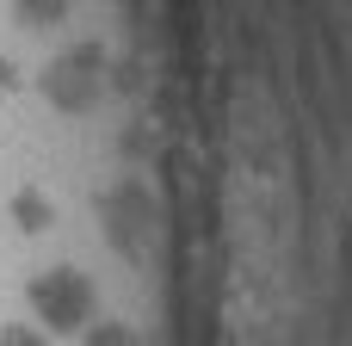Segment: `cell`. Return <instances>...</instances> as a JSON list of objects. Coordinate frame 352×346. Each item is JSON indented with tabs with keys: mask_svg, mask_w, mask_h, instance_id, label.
Instances as JSON below:
<instances>
[{
	"mask_svg": "<svg viewBox=\"0 0 352 346\" xmlns=\"http://www.w3.org/2000/svg\"><path fill=\"white\" fill-rule=\"evenodd\" d=\"M173 186L130 0H0V346H124L167 310Z\"/></svg>",
	"mask_w": 352,
	"mask_h": 346,
	"instance_id": "obj_1",
	"label": "cell"
}]
</instances>
